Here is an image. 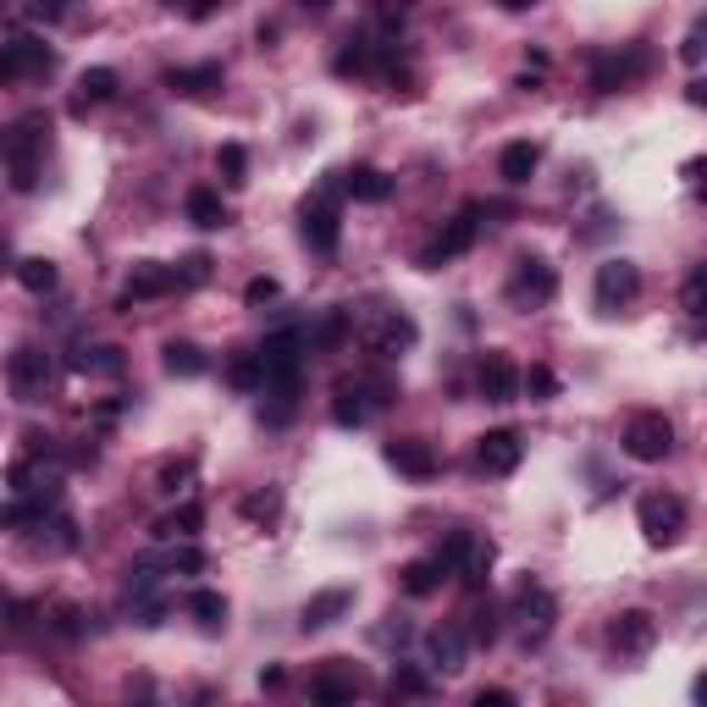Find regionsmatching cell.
<instances>
[{
    "instance_id": "obj_1",
    "label": "cell",
    "mask_w": 707,
    "mask_h": 707,
    "mask_svg": "<svg viewBox=\"0 0 707 707\" xmlns=\"http://www.w3.org/2000/svg\"><path fill=\"white\" fill-rule=\"evenodd\" d=\"M625 453L636 459V464H658V459H669L675 453V425L669 415H658V410H641V415H630L625 421Z\"/></svg>"
},
{
    "instance_id": "obj_2",
    "label": "cell",
    "mask_w": 707,
    "mask_h": 707,
    "mask_svg": "<svg viewBox=\"0 0 707 707\" xmlns=\"http://www.w3.org/2000/svg\"><path fill=\"white\" fill-rule=\"evenodd\" d=\"M503 293H509V304H514V310H542V304L559 293V272H553L542 255H520Z\"/></svg>"
},
{
    "instance_id": "obj_3",
    "label": "cell",
    "mask_w": 707,
    "mask_h": 707,
    "mask_svg": "<svg viewBox=\"0 0 707 707\" xmlns=\"http://www.w3.org/2000/svg\"><path fill=\"white\" fill-rule=\"evenodd\" d=\"M636 520H641V537H647L652 548H675V542L686 537V503H680L675 492L641 498V503H636Z\"/></svg>"
},
{
    "instance_id": "obj_4",
    "label": "cell",
    "mask_w": 707,
    "mask_h": 707,
    "mask_svg": "<svg viewBox=\"0 0 707 707\" xmlns=\"http://www.w3.org/2000/svg\"><path fill=\"white\" fill-rule=\"evenodd\" d=\"M360 337H365V348H376V354H404V348H415V337H421V326L404 315V310H382V315H365L360 321Z\"/></svg>"
},
{
    "instance_id": "obj_5",
    "label": "cell",
    "mask_w": 707,
    "mask_h": 707,
    "mask_svg": "<svg viewBox=\"0 0 707 707\" xmlns=\"http://www.w3.org/2000/svg\"><path fill=\"white\" fill-rule=\"evenodd\" d=\"M6 376H11L17 399H45V387H50V376H56V360H50L39 343H22V348L11 354Z\"/></svg>"
},
{
    "instance_id": "obj_6",
    "label": "cell",
    "mask_w": 707,
    "mask_h": 707,
    "mask_svg": "<svg viewBox=\"0 0 707 707\" xmlns=\"http://www.w3.org/2000/svg\"><path fill=\"white\" fill-rule=\"evenodd\" d=\"M553 597L542 591V586H520L514 591V608H509V619L520 625V641H542L548 630H553Z\"/></svg>"
},
{
    "instance_id": "obj_7",
    "label": "cell",
    "mask_w": 707,
    "mask_h": 707,
    "mask_svg": "<svg viewBox=\"0 0 707 707\" xmlns=\"http://www.w3.org/2000/svg\"><path fill=\"white\" fill-rule=\"evenodd\" d=\"M382 404H387V387H382V382H343L337 399H332V421L337 425H365Z\"/></svg>"
},
{
    "instance_id": "obj_8",
    "label": "cell",
    "mask_w": 707,
    "mask_h": 707,
    "mask_svg": "<svg viewBox=\"0 0 707 707\" xmlns=\"http://www.w3.org/2000/svg\"><path fill=\"white\" fill-rule=\"evenodd\" d=\"M475 216H481L475 205H470V210H459V216H453V222H448V227H442V233L421 249V266H448V261H459V255L475 244Z\"/></svg>"
},
{
    "instance_id": "obj_9",
    "label": "cell",
    "mask_w": 707,
    "mask_h": 707,
    "mask_svg": "<svg viewBox=\"0 0 707 707\" xmlns=\"http://www.w3.org/2000/svg\"><path fill=\"white\" fill-rule=\"evenodd\" d=\"M641 293V272H636V261H602L597 266V310H625L630 298Z\"/></svg>"
},
{
    "instance_id": "obj_10",
    "label": "cell",
    "mask_w": 707,
    "mask_h": 707,
    "mask_svg": "<svg viewBox=\"0 0 707 707\" xmlns=\"http://www.w3.org/2000/svg\"><path fill=\"white\" fill-rule=\"evenodd\" d=\"M520 459H526V442H520V431H487L481 436V448H475V464L487 470V475H509V470H520Z\"/></svg>"
},
{
    "instance_id": "obj_11",
    "label": "cell",
    "mask_w": 707,
    "mask_h": 707,
    "mask_svg": "<svg viewBox=\"0 0 707 707\" xmlns=\"http://www.w3.org/2000/svg\"><path fill=\"white\" fill-rule=\"evenodd\" d=\"M608 641H613V652H619V658H641V652L658 641V625H652V613L630 608V613H619V619L608 625Z\"/></svg>"
},
{
    "instance_id": "obj_12",
    "label": "cell",
    "mask_w": 707,
    "mask_h": 707,
    "mask_svg": "<svg viewBox=\"0 0 707 707\" xmlns=\"http://www.w3.org/2000/svg\"><path fill=\"white\" fill-rule=\"evenodd\" d=\"M475 382H481V399H487V404H509V399L520 393V371H514L509 354H487Z\"/></svg>"
},
{
    "instance_id": "obj_13",
    "label": "cell",
    "mask_w": 707,
    "mask_h": 707,
    "mask_svg": "<svg viewBox=\"0 0 707 707\" xmlns=\"http://www.w3.org/2000/svg\"><path fill=\"white\" fill-rule=\"evenodd\" d=\"M50 67V50L39 45V39H11V45H0V84L6 78H28V72H45Z\"/></svg>"
},
{
    "instance_id": "obj_14",
    "label": "cell",
    "mask_w": 707,
    "mask_h": 707,
    "mask_svg": "<svg viewBox=\"0 0 707 707\" xmlns=\"http://www.w3.org/2000/svg\"><path fill=\"white\" fill-rule=\"evenodd\" d=\"M39 144H45V134H33V122L17 128L11 144H6V160H11V183L17 188H33V177H39Z\"/></svg>"
},
{
    "instance_id": "obj_15",
    "label": "cell",
    "mask_w": 707,
    "mask_h": 707,
    "mask_svg": "<svg viewBox=\"0 0 707 707\" xmlns=\"http://www.w3.org/2000/svg\"><path fill=\"white\" fill-rule=\"evenodd\" d=\"M387 464H393L399 475H415V481H431V475H436V453H431V442H421V436L387 442Z\"/></svg>"
},
{
    "instance_id": "obj_16",
    "label": "cell",
    "mask_w": 707,
    "mask_h": 707,
    "mask_svg": "<svg viewBox=\"0 0 707 707\" xmlns=\"http://www.w3.org/2000/svg\"><path fill=\"white\" fill-rule=\"evenodd\" d=\"M177 287V266H160V261H144L134 266V277L122 287V304H144V298H160V293H171Z\"/></svg>"
},
{
    "instance_id": "obj_17",
    "label": "cell",
    "mask_w": 707,
    "mask_h": 707,
    "mask_svg": "<svg viewBox=\"0 0 707 707\" xmlns=\"http://www.w3.org/2000/svg\"><path fill=\"white\" fill-rule=\"evenodd\" d=\"M304 244L321 249V255L337 249V205L332 199H310L304 205Z\"/></svg>"
},
{
    "instance_id": "obj_18",
    "label": "cell",
    "mask_w": 707,
    "mask_h": 707,
    "mask_svg": "<svg viewBox=\"0 0 707 707\" xmlns=\"http://www.w3.org/2000/svg\"><path fill=\"white\" fill-rule=\"evenodd\" d=\"M348 608H354V591H348V586H332V591H315V597L304 602V619H298V625H304V630H326V625H337Z\"/></svg>"
},
{
    "instance_id": "obj_19",
    "label": "cell",
    "mask_w": 707,
    "mask_h": 707,
    "mask_svg": "<svg viewBox=\"0 0 707 707\" xmlns=\"http://www.w3.org/2000/svg\"><path fill=\"white\" fill-rule=\"evenodd\" d=\"M425 652H431V664L436 669H464V652H470V641H464V630L459 625H436L431 636H425Z\"/></svg>"
},
{
    "instance_id": "obj_20",
    "label": "cell",
    "mask_w": 707,
    "mask_h": 707,
    "mask_svg": "<svg viewBox=\"0 0 707 707\" xmlns=\"http://www.w3.org/2000/svg\"><path fill=\"white\" fill-rule=\"evenodd\" d=\"M343 188H348L360 205H382V199L393 194V177H387L382 166H348V171H343Z\"/></svg>"
},
{
    "instance_id": "obj_21",
    "label": "cell",
    "mask_w": 707,
    "mask_h": 707,
    "mask_svg": "<svg viewBox=\"0 0 707 707\" xmlns=\"http://www.w3.org/2000/svg\"><path fill=\"white\" fill-rule=\"evenodd\" d=\"M166 89L171 95H210V89H222V67L216 61H205V67H171Z\"/></svg>"
},
{
    "instance_id": "obj_22",
    "label": "cell",
    "mask_w": 707,
    "mask_h": 707,
    "mask_svg": "<svg viewBox=\"0 0 707 707\" xmlns=\"http://www.w3.org/2000/svg\"><path fill=\"white\" fill-rule=\"evenodd\" d=\"M459 575H464V586H470V591H481V586H487V575H492V542L470 537V542H464V553H459Z\"/></svg>"
},
{
    "instance_id": "obj_23",
    "label": "cell",
    "mask_w": 707,
    "mask_h": 707,
    "mask_svg": "<svg viewBox=\"0 0 707 707\" xmlns=\"http://www.w3.org/2000/svg\"><path fill=\"white\" fill-rule=\"evenodd\" d=\"M354 691H360V686H354V675H337V669H326V675H315V680H310V697H315L321 707L354 703Z\"/></svg>"
},
{
    "instance_id": "obj_24",
    "label": "cell",
    "mask_w": 707,
    "mask_h": 707,
    "mask_svg": "<svg viewBox=\"0 0 707 707\" xmlns=\"http://www.w3.org/2000/svg\"><path fill=\"white\" fill-rule=\"evenodd\" d=\"M72 371H84V376H117V371H122V348H111V343L78 348V354H72Z\"/></svg>"
},
{
    "instance_id": "obj_25",
    "label": "cell",
    "mask_w": 707,
    "mask_h": 707,
    "mask_svg": "<svg viewBox=\"0 0 707 707\" xmlns=\"http://www.w3.org/2000/svg\"><path fill=\"white\" fill-rule=\"evenodd\" d=\"M537 160H542V149H537V144H509V149L498 155V171H503L509 183H531Z\"/></svg>"
},
{
    "instance_id": "obj_26",
    "label": "cell",
    "mask_w": 707,
    "mask_h": 707,
    "mask_svg": "<svg viewBox=\"0 0 707 707\" xmlns=\"http://www.w3.org/2000/svg\"><path fill=\"white\" fill-rule=\"evenodd\" d=\"M199 526H205V509H199V503H183V509H171L166 520H155V537H160V542H177V537H194Z\"/></svg>"
},
{
    "instance_id": "obj_27",
    "label": "cell",
    "mask_w": 707,
    "mask_h": 707,
    "mask_svg": "<svg viewBox=\"0 0 707 707\" xmlns=\"http://www.w3.org/2000/svg\"><path fill=\"white\" fill-rule=\"evenodd\" d=\"M188 222H199V227H222L227 222V205H222V194H210V188H188Z\"/></svg>"
},
{
    "instance_id": "obj_28",
    "label": "cell",
    "mask_w": 707,
    "mask_h": 707,
    "mask_svg": "<svg viewBox=\"0 0 707 707\" xmlns=\"http://www.w3.org/2000/svg\"><path fill=\"white\" fill-rule=\"evenodd\" d=\"M442 575H448V569H442L436 553H431V559H415V564L404 569V591H410V597H431V591L442 586Z\"/></svg>"
},
{
    "instance_id": "obj_29",
    "label": "cell",
    "mask_w": 707,
    "mask_h": 707,
    "mask_svg": "<svg viewBox=\"0 0 707 707\" xmlns=\"http://www.w3.org/2000/svg\"><path fill=\"white\" fill-rule=\"evenodd\" d=\"M117 95V72L111 67H89L84 78H78V106H100V100H111Z\"/></svg>"
},
{
    "instance_id": "obj_30",
    "label": "cell",
    "mask_w": 707,
    "mask_h": 707,
    "mask_svg": "<svg viewBox=\"0 0 707 707\" xmlns=\"http://www.w3.org/2000/svg\"><path fill=\"white\" fill-rule=\"evenodd\" d=\"M188 613H194L205 630H216V625L227 619V597H222V591H210V586H199V591H188Z\"/></svg>"
},
{
    "instance_id": "obj_31",
    "label": "cell",
    "mask_w": 707,
    "mask_h": 707,
    "mask_svg": "<svg viewBox=\"0 0 707 707\" xmlns=\"http://www.w3.org/2000/svg\"><path fill=\"white\" fill-rule=\"evenodd\" d=\"M144 564H149V569H171V575H199V569H205V553L183 542V548H166V553H155V559H144Z\"/></svg>"
},
{
    "instance_id": "obj_32",
    "label": "cell",
    "mask_w": 707,
    "mask_h": 707,
    "mask_svg": "<svg viewBox=\"0 0 707 707\" xmlns=\"http://www.w3.org/2000/svg\"><path fill=\"white\" fill-rule=\"evenodd\" d=\"M227 382L244 387V393H261V387H266V365H261V354H238V360L227 365Z\"/></svg>"
},
{
    "instance_id": "obj_33",
    "label": "cell",
    "mask_w": 707,
    "mask_h": 707,
    "mask_svg": "<svg viewBox=\"0 0 707 707\" xmlns=\"http://www.w3.org/2000/svg\"><path fill=\"white\" fill-rule=\"evenodd\" d=\"M166 371L171 376H205V354L194 343H166Z\"/></svg>"
},
{
    "instance_id": "obj_34",
    "label": "cell",
    "mask_w": 707,
    "mask_h": 707,
    "mask_svg": "<svg viewBox=\"0 0 707 707\" xmlns=\"http://www.w3.org/2000/svg\"><path fill=\"white\" fill-rule=\"evenodd\" d=\"M17 283L28 287V293H56L61 272H56L50 261H22V266H17Z\"/></svg>"
},
{
    "instance_id": "obj_35",
    "label": "cell",
    "mask_w": 707,
    "mask_h": 707,
    "mask_svg": "<svg viewBox=\"0 0 707 707\" xmlns=\"http://www.w3.org/2000/svg\"><path fill=\"white\" fill-rule=\"evenodd\" d=\"M387 691H393V697H431V680H425L421 669L399 664V669H393V680H387Z\"/></svg>"
},
{
    "instance_id": "obj_36",
    "label": "cell",
    "mask_w": 707,
    "mask_h": 707,
    "mask_svg": "<svg viewBox=\"0 0 707 707\" xmlns=\"http://www.w3.org/2000/svg\"><path fill=\"white\" fill-rule=\"evenodd\" d=\"M680 304H686V315H691V321H703V310H707V272H703V266L686 277V293H680Z\"/></svg>"
},
{
    "instance_id": "obj_37",
    "label": "cell",
    "mask_w": 707,
    "mask_h": 707,
    "mask_svg": "<svg viewBox=\"0 0 707 707\" xmlns=\"http://www.w3.org/2000/svg\"><path fill=\"white\" fill-rule=\"evenodd\" d=\"M216 166L227 171V183H244V171H249V155H244V144H222Z\"/></svg>"
},
{
    "instance_id": "obj_38",
    "label": "cell",
    "mask_w": 707,
    "mask_h": 707,
    "mask_svg": "<svg viewBox=\"0 0 707 707\" xmlns=\"http://www.w3.org/2000/svg\"><path fill=\"white\" fill-rule=\"evenodd\" d=\"M520 382H526V387H531L537 399H553V393H559V376H553L548 365H531V371H526Z\"/></svg>"
},
{
    "instance_id": "obj_39",
    "label": "cell",
    "mask_w": 707,
    "mask_h": 707,
    "mask_svg": "<svg viewBox=\"0 0 707 707\" xmlns=\"http://www.w3.org/2000/svg\"><path fill=\"white\" fill-rule=\"evenodd\" d=\"M188 475H194V459H183V464H160V487H166V492H177Z\"/></svg>"
},
{
    "instance_id": "obj_40",
    "label": "cell",
    "mask_w": 707,
    "mask_h": 707,
    "mask_svg": "<svg viewBox=\"0 0 707 707\" xmlns=\"http://www.w3.org/2000/svg\"><path fill=\"white\" fill-rule=\"evenodd\" d=\"M277 293H283V287L272 283V277H255V283L244 287V298H249V304H272V298H277Z\"/></svg>"
},
{
    "instance_id": "obj_41",
    "label": "cell",
    "mask_w": 707,
    "mask_h": 707,
    "mask_svg": "<svg viewBox=\"0 0 707 707\" xmlns=\"http://www.w3.org/2000/svg\"><path fill=\"white\" fill-rule=\"evenodd\" d=\"M680 56H686V67H697V61H703V22H697V28L686 33V45H680Z\"/></svg>"
},
{
    "instance_id": "obj_42",
    "label": "cell",
    "mask_w": 707,
    "mask_h": 707,
    "mask_svg": "<svg viewBox=\"0 0 707 707\" xmlns=\"http://www.w3.org/2000/svg\"><path fill=\"white\" fill-rule=\"evenodd\" d=\"M22 11H28V17H45V22H56V17H61V0H22Z\"/></svg>"
},
{
    "instance_id": "obj_43",
    "label": "cell",
    "mask_w": 707,
    "mask_h": 707,
    "mask_svg": "<svg viewBox=\"0 0 707 707\" xmlns=\"http://www.w3.org/2000/svg\"><path fill=\"white\" fill-rule=\"evenodd\" d=\"M475 707H514V691L492 686V691H475Z\"/></svg>"
},
{
    "instance_id": "obj_44",
    "label": "cell",
    "mask_w": 707,
    "mask_h": 707,
    "mask_svg": "<svg viewBox=\"0 0 707 707\" xmlns=\"http://www.w3.org/2000/svg\"><path fill=\"white\" fill-rule=\"evenodd\" d=\"M244 514H255V520L277 514V492H266V498H249V503H244Z\"/></svg>"
},
{
    "instance_id": "obj_45",
    "label": "cell",
    "mask_w": 707,
    "mask_h": 707,
    "mask_svg": "<svg viewBox=\"0 0 707 707\" xmlns=\"http://www.w3.org/2000/svg\"><path fill=\"white\" fill-rule=\"evenodd\" d=\"M216 6H222V0H188V17L205 22V17H216Z\"/></svg>"
},
{
    "instance_id": "obj_46",
    "label": "cell",
    "mask_w": 707,
    "mask_h": 707,
    "mask_svg": "<svg viewBox=\"0 0 707 707\" xmlns=\"http://www.w3.org/2000/svg\"><path fill=\"white\" fill-rule=\"evenodd\" d=\"M304 6H310V11H332V0H304Z\"/></svg>"
},
{
    "instance_id": "obj_47",
    "label": "cell",
    "mask_w": 707,
    "mask_h": 707,
    "mask_svg": "<svg viewBox=\"0 0 707 707\" xmlns=\"http://www.w3.org/2000/svg\"><path fill=\"white\" fill-rule=\"evenodd\" d=\"M503 6H509V11H526V6H531V0H503Z\"/></svg>"
},
{
    "instance_id": "obj_48",
    "label": "cell",
    "mask_w": 707,
    "mask_h": 707,
    "mask_svg": "<svg viewBox=\"0 0 707 707\" xmlns=\"http://www.w3.org/2000/svg\"><path fill=\"white\" fill-rule=\"evenodd\" d=\"M166 6H177V0H166Z\"/></svg>"
}]
</instances>
